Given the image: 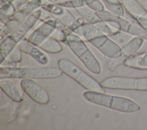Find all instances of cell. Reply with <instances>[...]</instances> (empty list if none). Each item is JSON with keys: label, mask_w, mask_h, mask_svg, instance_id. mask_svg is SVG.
Listing matches in <instances>:
<instances>
[{"label": "cell", "mask_w": 147, "mask_h": 130, "mask_svg": "<svg viewBox=\"0 0 147 130\" xmlns=\"http://www.w3.org/2000/svg\"><path fill=\"white\" fill-rule=\"evenodd\" d=\"M83 95L90 103L121 112L133 113L140 109V106L137 103L125 97L91 90L84 92Z\"/></svg>", "instance_id": "1"}, {"label": "cell", "mask_w": 147, "mask_h": 130, "mask_svg": "<svg viewBox=\"0 0 147 130\" xmlns=\"http://www.w3.org/2000/svg\"><path fill=\"white\" fill-rule=\"evenodd\" d=\"M63 74L58 67H17L1 66L0 78L50 79L61 76Z\"/></svg>", "instance_id": "2"}, {"label": "cell", "mask_w": 147, "mask_h": 130, "mask_svg": "<svg viewBox=\"0 0 147 130\" xmlns=\"http://www.w3.org/2000/svg\"><path fill=\"white\" fill-rule=\"evenodd\" d=\"M65 44L90 72L95 74L100 73L101 65L99 61L79 36L73 31L69 33Z\"/></svg>", "instance_id": "3"}, {"label": "cell", "mask_w": 147, "mask_h": 130, "mask_svg": "<svg viewBox=\"0 0 147 130\" xmlns=\"http://www.w3.org/2000/svg\"><path fill=\"white\" fill-rule=\"evenodd\" d=\"M57 65L63 73L75 80L87 90L105 92V88L102 87L100 83L71 60L61 58L58 60Z\"/></svg>", "instance_id": "4"}, {"label": "cell", "mask_w": 147, "mask_h": 130, "mask_svg": "<svg viewBox=\"0 0 147 130\" xmlns=\"http://www.w3.org/2000/svg\"><path fill=\"white\" fill-rule=\"evenodd\" d=\"M100 83L105 89L147 90V77L111 76Z\"/></svg>", "instance_id": "5"}, {"label": "cell", "mask_w": 147, "mask_h": 130, "mask_svg": "<svg viewBox=\"0 0 147 130\" xmlns=\"http://www.w3.org/2000/svg\"><path fill=\"white\" fill-rule=\"evenodd\" d=\"M20 86L23 91L36 103L42 105L49 103L50 96L48 92L33 79H22Z\"/></svg>", "instance_id": "6"}, {"label": "cell", "mask_w": 147, "mask_h": 130, "mask_svg": "<svg viewBox=\"0 0 147 130\" xmlns=\"http://www.w3.org/2000/svg\"><path fill=\"white\" fill-rule=\"evenodd\" d=\"M103 55L110 58H118L122 56V48L106 35H101L88 41Z\"/></svg>", "instance_id": "7"}, {"label": "cell", "mask_w": 147, "mask_h": 130, "mask_svg": "<svg viewBox=\"0 0 147 130\" xmlns=\"http://www.w3.org/2000/svg\"><path fill=\"white\" fill-rule=\"evenodd\" d=\"M41 8H39L30 14L24 21H22L18 28L10 36L18 43L23 40L28 32L40 20L41 14Z\"/></svg>", "instance_id": "8"}, {"label": "cell", "mask_w": 147, "mask_h": 130, "mask_svg": "<svg viewBox=\"0 0 147 130\" xmlns=\"http://www.w3.org/2000/svg\"><path fill=\"white\" fill-rule=\"evenodd\" d=\"M17 46L22 53L29 55L39 64L45 65L49 63L48 57L38 46L32 44L26 38H24L19 42Z\"/></svg>", "instance_id": "9"}, {"label": "cell", "mask_w": 147, "mask_h": 130, "mask_svg": "<svg viewBox=\"0 0 147 130\" xmlns=\"http://www.w3.org/2000/svg\"><path fill=\"white\" fill-rule=\"evenodd\" d=\"M0 86L1 90L13 101L20 103L23 101L24 98L21 93L10 78H0Z\"/></svg>", "instance_id": "10"}, {"label": "cell", "mask_w": 147, "mask_h": 130, "mask_svg": "<svg viewBox=\"0 0 147 130\" xmlns=\"http://www.w3.org/2000/svg\"><path fill=\"white\" fill-rule=\"evenodd\" d=\"M73 32L79 36L80 37H83L88 42L96 37L103 35V34L94 24L87 21L80 25L73 31Z\"/></svg>", "instance_id": "11"}, {"label": "cell", "mask_w": 147, "mask_h": 130, "mask_svg": "<svg viewBox=\"0 0 147 130\" xmlns=\"http://www.w3.org/2000/svg\"><path fill=\"white\" fill-rule=\"evenodd\" d=\"M123 63L127 67L137 69H147V52L135 53L126 58Z\"/></svg>", "instance_id": "12"}, {"label": "cell", "mask_w": 147, "mask_h": 130, "mask_svg": "<svg viewBox=\"0 0 147 130\" xmlns=\"http://www.w3.org/2000/svg\"><path fill=\"white\" fill-rule=\"evenodd\" d=\"M41 5L42 0H30L20 10H17L11 18H13L20 22H22L30 14L37 9L40 8Z\"/></svg>", "instance_id": "13"}, {"label": "cell", "mask_w": 147, "mask_h": 130, "mask_svg": "<svg viewBox=\"0 0 147 130\" xmlns=\"http://www.w3.org/2000/svg\"><path fill=\"white\" fill-rule=\"evenodd\" d=\"M125 11L134 17L147 15V11L137 0H120Z\"/></svg>", "instance_id": "14"}, {"label": "cell", "mask_w": 147, "mask_h": 130, "mask_svg": "<svg viewBox=\"0 0 147 130\" xmlns=\"http://www.w3.org/2000/svg\"><path fill=\"white\" fill-rule=\"evenodd\" d=\"M18 43L9 35L5 36L2 40L0 44V53H1V64L10 55L14 49L17 46Z\"/></svg>", "instance_id": "15"}, {"label": "cell", "mask_w": 147, "mask_h": 130, "mask_svg": "<svg viewBox=\"0 0 147 130\" xmlns=\"http://www.w3.org/2000/svg\"><path fill=\"white\" fill-rule=\"evenodd\" d=\"M144 39L135 36L122 48V55L126 58L134 54L142 45Z\"/></svg>", "instance_id": "16"}, {"label": "cell", "mask_w": 147, "mask_h": 130, "mask_svg": "<svg viewBox=\"0 0 147 130\" xmlns=\"http://www.w3.org/2000/svg\"><path fill=\"white\" fill-rule=\"evenodd\" d=\"M75 10L81 17L86 20L87 22L92 24H95L102 20L98 13L87 5L77 8Z\"/></svg>", "instance_id": "17"}, {"label": "cell", "mask_w": 147, "mask_h": 130, "mask_svg": "<svg viewBox=\"0 0 147 130\" xmlns=\"http://www.w3.org/2000/svg\"><path fill=\"white\" fill-rule=\"evenodd\" d=\"M38 47L46 52L53 54L60 53L63 49L60 42L51 36L48 37Z\"/></svg>", "instance_id": "18"}, {"label": "cell", "mask_w": 147, "mask_h": 130, "mask_svg": "<svg viewBox=\"0 0 147 130\" xmlns=\"http://www.w3.org/2000/svg\"><path fill=\"white\" fill-rule=\"evenodd\" d=\"M48 37H49L36 29L30 34H29V35L26 37V39L32 44L39 46Z\"/></svg>", "instance_id": "19"}, {"label": "cell", "mask_w": 147, "mask_h": 130, "mask_svg": "<svg viewBox=\"0 0 147 130\" xmlns=\"http://www.w3.org/2000/svg\"><path fill=\"white\" fill-rule=\"evenodd\" d=\"M103 34L107 36H111L113 34H115L117 33H118L119 31V30H117L115 28H113L110 25H109L106 21L102 20L95 24H94Z\"/></svg>", "instance_id": "20"}, {"label": "cell", "mask_w": 147, "mask_h": 130, "mask_svg": "<svg viewBox=\"0 0 147 130\" xmlns=\"http://www.w3.org/2000/svg\"><path fill=\"white\" fill-rule=\"evenodd\" d=\"M105 8L110 13L120 17H122L125 13V10L122 4L120 3H110L103 2Z\"/></svg>", "instance_id": "21"}, {"label": "cell", "mask_w": 147, "mask_h": 130, "mask_svg": "<svg viewBox=\"0 0 147 130\" xmlns=\"http://www.w3.org/2000/svg\"><path fill=\"white\" fill-rule=\"evenodd\" d=\"M17 11V10L14 5L11 2H9L1 6V18H10L16 13Z\"/></svg>", "instance_id": "22"}, {"label": "cell", "mask_w": 147, "mask_h": 130, "mask_svg": "<svg viewBox=\"0 0 147 130\" xmlns=\"http://www.w3.org/2000/svg\"><path fill=\"white\" fill-rule=\"evenodd\" d=\"M71 31H71L69 28L64 30L56 28L55 30L53 31V33L52 34L51 37L55 38L56 40L61 42L65 44L67 41V34Z\"/></svg>", "instance_id": "23"}, {"label": "cell", "mask_w": 147, "mask_h": 130, "mask_svg": "<svg viewBox=\"0 0 147 130\" xmlns=\"http://www.w3.org/2000/svg\"><path fill=\"white\" fill-rule=\"evenodd\" d=\"M36 29L47 36L50 37L56 28L53 25L47 22H42V23Z\"/></svg>", "instance_id": "24"}, {"label": "cell", "mask_w": 147, "mask_h": 130, "mask_svg": "<svg viewBox=\"0 0 147 130\" xmlns=\"http://www.w3.org/2000/svg\"><path fill=\"white\" fill-rule=\"evenodd\" d=\"M22 52L17 46L9 56V59L13 62H20L22 58Z\"/></svg>", "instance_id": "25"}, {"label": "cell", "mask_w": 147, "mask_h": 130, "mask_svg": "<svg viewBox=\"0 0 147 130\" xmlns=\"http://www.w3.org/2000/svg\"><path fill=\"white\" fill-rule=\"evenodd\" d=\"M87 5L97 13L105 10V7L101 0H92Z\"/></svg>", "instance_id": "26"}, {"label": "cell", "mask_w": 147, "mask_h": 130, "mask_svg": "<svg viewBox=\"0 0 147 130\" xmlns=\"http://www.w3.org/2000/svg\"><path fill=\"white\" fill-rule=\"evenodd\" d=\"M134 17V16H133ZM136 19L138 23L147 30V15L142 16V17H134Z\"/></svg>", "instance_id": "27"}, {"label": "cell", "mask_w": 147, "mask_h": 130, "mask_svg": "<svg viewBox=\"0 0 147 130\" xmlns=\"http://www.w3.org/2000/svg\"><path fill=\"white\" fill-rule=\"evenodd\" d=\"M30 0H14L11 3L14 5L17 10H20Z\"/></svg>", "instance_id": "28"}, {"label": "cell", "mask_w": 147, "mask_h": 130, "mask_svg": "<svg viewBox=\"0 0 147 130\" xmlns=\"http://www.w3.org/2000/svg\"><path fill=\"white\" fill-rule=\"evenodd\" d=\"M46 1L50 3L63 6L64 4L69 1L70 0H46Z\"/></svg>", "instance_id": "29"}, {"label": "cell", "mask_w": 147, "mask_h": 130, "mask_svg": "<svg viewBox=\"0 0 147 130\" xmlns=\"http://www.w3.org/2000/svg\"><path fill=\"white\" fill-rule=\"evenodd\" d=\"M142 7L147 11V0H137Z\"/></svg>", "instance_id": "30"}, {"label": "cell", "mask_w": 147, "mask_h": 130, "mask_svg": "<svg viewBox=\"0 0 147 130\" xmlns=\"http://www.w3.org/2000/svg\"><path fill=\"white\" fill-rule=\"evenodd\" d=\"M102 2H107L110 3H121L120 0H101Z\"/></svg>", "instance_id": "31"}, {"label": "cell", "mask_w": 147, "mask_h": 130, "mask_svg": "<svg viewBox=\"0 0 147 130\" xmlns=\"http://www.w3.org/2000/svg\"><path fill=\"white\" fill-rule=\"evenodd\" d=\"M85 2H86V4H87V3H88L89 2H90L91 1H92V0H84Z\"/></svg>", "instance_id": "32"}, {"label": "cell", "mask_w": 147, "mask_h": 130, "mask_svg": "<svg viewBox=\"0 0 147 130\" xmlns=\"http://www.w3.org/2000/svg\"><path fill=\"white\" fill-rule=\"evenodd\" d=\"M9 2H12L14 0H7Z\"/></svg>", "instance_id": "33"}, {"label": "cell", "mask_w": 147, "mask_h": 130, "mask_svg": "<svg viewBox=\"0 0 147 130\" xmlns=\"http://www.w3.org/2000/svg\"><path fill=\"white\" fill-rule=\"evenodd\" d=\"M71 1H76V0H70Z\"/></svg>", "instance_id": "34"}]
</instances>
